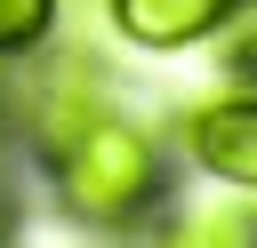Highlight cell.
<instances>
[{"label":"cell","mask_w":257,"mask_h":248,"mask_svg":"<svg viewBox=\"0 0 257 248\" xmlns=\"http://www.w3.org/2000/svg\"><path fill=\"white\" fill-rule=\"evenodd\" d=\"M48 192H56L64 224L128 240L169 208V152H161V136L145 120L96 112L88 128H72L48 152Z\"/></svg>","instance_id":"6da1fadb"},{"label":"cell","mask_w":257,"mask_h":248,"mask_svg":"<svg viewBox=\"0 0 257 248\" xmlns=\"http://www.w3.org/2000/svg\"><path fill=\"white\" fill-rule=\"evenodd\" d=\"M16 240V184H8V168H0V248Z\"/></svg>","instance_id":"52a82bcc"},{"label":"cell","mask_w":257,"mask_h":248,"mask_svg":"<svg viewBox=\"0 0 257 248\" xmlns=\"http://www.w3.org/2000/svg\"><path fill=\"white\" fill-rule=\"evenodd\" d=\"M169 136H177V152L201 176H217L233 192H257V80H233V88L193 96L169 120Z\"/></svg>","instance_id":"3957f363"},{"label":"cell","mask_w":257,"mask_h":248,"mask_svg":"<svg viewBox=\"0 0 257 248\" xmlns=\"http://www.w3.org/2000/svg\"><path fill=\"white\" fill-rule=\"evenodd\" d=\"M153 248H257V192L241 200H209V208H177Z\"/></svg>","instance_id":"5b68a950"},{"label":"cell","mask_w":257,"mask_h":248,"mask_svg":"<svg viewBox=\"0 0 257 248\" xmlns=\"http://www.w3.org/2000/svg\"><path fill=\"white\" fill-rule=\"evenodd\" d=\"M233 8H241V0H104V24H112L128 48L169 56V48L217 40V32L233 24Z\"/></svg>","instance_id":"277c9868"},{"label":"cell","mask_w":257,"mask_h":248,"mask_svg":"<svg viewBox=\"0 0 257 248\" xmlns=\"http://www.w3.org/2000/svg\"><path fill=\"white\" fill-rule=\"evenodd\" d=\"M56 16H64V0H0V64L32 56L56 32Z\"/></svg>","instance_id":"8992f818"},{"label":"cell","mask_w":257,"mask_h":248,"mask_svg":"<svg viewBox=\"0 0 257 248\" xmlns=\"http://www.w3.org/2000/svg\"><path fill=\"white\" fill-rule=\"evenodd\" d=\"M96 112H112V72H104V56H96L88 40L48 32L32 56L8 64V128H16L40 160H48L72 128H88Z\"/></svg>","instance_id":"7a4b0ae2"}]
</instances>
